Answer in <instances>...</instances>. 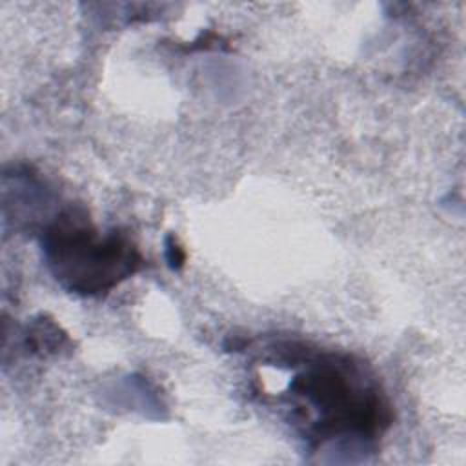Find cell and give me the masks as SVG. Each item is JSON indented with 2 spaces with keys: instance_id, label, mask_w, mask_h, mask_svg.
<instances>
[{
  "instance_id": "cell-1",
  "label": "cell",
  "mask_w": 466,
  "mask_h": 466,
  "mask_svg": "<svg viewBox=\"0 0 466 466\" xmlns=\"http://www.w3.org/2000/svg\"><path fill=\"white\" fill-rule=\"evenodd\" d=\"M302 370L288 393L311 444L370 446L391 422V408L377 380L355 359L297 350Z\"/></svg>"
},
{
  "instance_id": "cell-2",
  "label": "cell",
  "mask_w": 466,
  "mask_h": 466,
  "mask_svg": "<svg viewBox=\"0 0 466 466\" xmlns=\"http://www.w3.org/2000/svg\"><path fill=\"white\" fill-rule=\"evenodd\" d=\"M40 246L55 280L82 297L111 291L144 262L127 235L116 229L102 235L73 208L60 211L42 228Z\"/></svg>"
},
{
  "instance_id": "cell-3",
  "label": "cell",
  "mask_w": 466,
  "mask_h": 466,
  "mask_svg": "<svg viewBox=\"0 0 466 466\" xmlns=\"http://www.w3.org/2000/svg\"><path fill=\"white\" fill-rule=\"evenodd\" d=\"M66 342V335L60 331V328L46 319H40L33 324L31 331L27 333V346H31V351L38 353H55L62 348Z\"/></svg>"
},
{
  "instance_id": "cell-4",
  "label": "cell",
  "mask_w": 466,
  "mask_h": 466,
  "mask_svg": "<svg viewBox=\"0 0 466 466\" xmlns=\"http://www.w3.org/2000/svg\"><path fill=\"white\" fill-rule=\"evenodd\" d=\"M164 246H166L164 251H166L167 266H169L171 269L178 271V269L184 266V262H186V251H184V248L177 242V238H175L173 235H169V237L166 238Z\"/></svg>"
}]
</instances>
